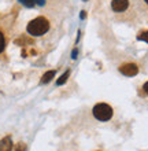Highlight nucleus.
<instances>
[{
	"instance_id": "13",
	"label": "nucleus",
	"mask_w": 148,
	"mask_h": 151,
	"mask_svg": "<svg viewBox=\"0 0 148 151\" xmlns=\"http://www.w3.org/2000/svg\"><path fill=\"white\" fill-rule=\"evenodd\" d=\"M143 89H144V92H145V93H147V95H148V81L144 84V85H143Z\"/></svg>"
},
{
	"instance_id": "8",
	"label": "nucleus",
	"mask_w": 148,
	"mask_h": 151,
	"mask_svg": "<svg viewBox=\"0 0 148 151\" xmlns=\"http://www.w3.org/2000/svg\"><path fill=\"white\" fill-rule=\"evenodd\" d=\"M137 40H141V41L148 43V30H144V32L139 33V35H137Z\"/></svg>"
},
{
	"instance_id": "10",
	"label": "nucleus",
	"mask_w": 148,
	"mask_h": 151,
	"mask_svg": "<svg viewBox=\"0 0 148 151\" xmlns=\"http://www.w3.org/2000/svg\"><path fill=\"white\" fill-rule=\"evenodd\" d=\"M4 48H6V39H4V35L0 32V54L4 51Z\"/></svg>"
},
{
	"instance_id": "4",
	"label": "nucleus",
	"mask_w": 148,
	"mask_h": 151,
	"mask_svg": "<svg viewBox=\"0 0 148 151\" xmlns=\"http://www.w3.org/2000/svg\"><path fill=\"white\" fill-rule=\"evenodd\" d=\"M129 7V0H112L111 8L115 12H124Z\"/></svg>"
},
{
	"instance_id": "7",
	"label": "nucleus",
	"mask_w": 148,
	"mask_h": 151,
	"mask_svg": "<svg viewBox=\"0 0 148 151\" xmlns=\"http://www.w3.org/2000/svg\"><path fill=\"white\" fill-rule=\"evenodd\" d=\"M69 76H70V70H66V72L63 73V76H60V78L56 81V85H62V84H64L66 81H67Z\"/></svg>"
},
{
	"instance_id": "5",
	"label": "nucleus",
	"mask_w": 148,
	"mask_h": 151,
	"mask_svg": "<svg viewBox=\"0 0 148 151\" xmlns=\"http://www.w3.org/2000/svg\"><path fill=\"white\" fill-rule=\"evenodd\" d=\"M12 150V142L11 137H4L0 142V151H11Z\"/></svg>"
},
{
	"instance_id": "2",
	"label": "nucleus",
	"mask_w": 148,
	"mask_h": 151,
	"mask_svg": "<svg viewBox=\"0 0 148 151\" xmlns=\"http://www.w3.org/2000/svg\"><path fill=\"white\" fill-rule=\"evenodd\" d=\"M93 117L99 121H108L112 117V109L107 103H97L92 110Z\"/></svg>"
},
{
	"instance_id": "14",
	"label": "nucleus",
	"mask_w": 148,
	"mask_h": 151,
	"mask_svg": "<svg viewBox=\"0 0 148 151\" xmlns=\"http://www.w3.org/2000/svg\"><path fill=\"white\" fill-rule=\"evenodd\" d=\"M144 1H145V3H147V4H148V0H144Z\"/></svg>"
},
{
	"instance_id": "1",
	"label": "nucleus",
	"mask_w": 148,
	"mask_h": 151,
	"mask_svg": "<svg viewBox=\"0 0 148 151\" xmlns=\"http://www.w3.org/2000/svg\"><path fill=\"white\" fill-rule=\"evenodd\" d=\"M28 33L30 36H43L49 30V22L47 18L44 17H37L36 19L30 21L28 24V28H26Z\"/></svg>"
},
{
	"instance_id": "3",
	"label": "nucleus",
	"mask_w": 148,
	"mask_h": 151,
	"mask_svg": "<svg viewBox=\"0 0 148 151\" xmlns=\"http://www.w3.org/2000/svg\"><path fill=\"white\" fill-rule=\"evenodd\" d=\"M119 72L124 76H128V77H133L139 73V66L136 63H125L119 68Z\"/></svg>"
},
{
	"instance_id": "11",
	"label": "nucleus",
	"mask_w": 148,
	"mask_h": 151,
	"mask_svg": "<svg viewBox=\"0 0 148 151\" xmlns=\"http://www.w3.org/2000/svg\"><path fill=\"white\" fill-rule=\"evenodd\" d=\"M26 150V146H25L24 143H19L18 144V147H16V150L15 151H25Z\"/></svg>"
},
{
	"instance_id": "6",
	"label": "nucleus",
	"mask_w": 148,
	"mask_h": 151,
	"mask_svg": "<svg viewBox=\"0 0 148 151\" xmlns=\"http://www.w3.org/2000/svg\"><path fill=\"white\" fill-rule=\"evenodd\" d=\"M54 76H55V70H49V72H47L44 76H43L41 83H43V84L49 83V81H51V78H54Z\"/></svg>"
},
{
	"instance_id": "12",
	"label": "nucleus",
	"mask_w": 148,
	"mask_h": 151,
	"mask_svg": "<svg viewBox=\"0 0 148 151\" xmlns=\"http://www.w3.org/2000/svg\"><path fill=\"white\" fill-rule=\"evenodd\" d=\"M34 4H39V6H44L45 0H34Z\"/></svg>"
},
{
	"instance_id": "9",
	"label": "nucleus",
	"mask_w": 148,
	"mask_h": 151,
	"mask_svg": "<svg viewBox=\"0 0 148 151\" xmlns=\"http://www.w3.org/2000/svg\"><path fill=\"white\" fill-rule=\"evenodd\" d=\"M21 4H24L25 7H29V8H32L33 6H34V0H18Z\"/></svg>"
}]
</instances>
